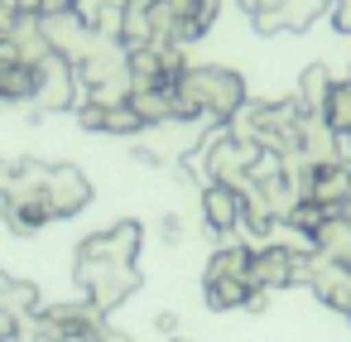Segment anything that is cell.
<instances>
[{"instance_id": "6da1fadb", "label": "cell", "mask_w": 351, "mask_h": 342, "mask_svg": "<svg viewBox=\"0 0 351 342\" xmlns=\"http://www.w3.org/2000/svg\"><path fill=\"white\" fill-rule=\"evenodd\" d=\"M173 97H178V121H197V116L231 121L245 106V78L231 68H188L173 82Z\"/></svg>"}, {"instance_id": "7a4b0ae2", "label": "cell", "mask_w": 351, "mask_h": 342, "mask_svg": "<svg viewBox=\"0 0 351 342\" xmlns=\"http://www.w3.org/2000/svg\"><path fill=\"white\" fill-rule=\"evenodd\" d=\"M77 284L87 289V304L97 313H111L116 304H125L140 289V270L135 265H106V260H77Z\"/></svg>"}, {"instance_id": "3957f363", "label": "cell", "mask_w": 351, "mask_h": 342, "mask_svg": "<svg viewBox=\"0 0 351 342\" xmlns=\"http://www.w3.org/2000/svg\"><path fill=\"white\" fill-rule=\"evenodd\" d=\"M39 25H44V39H49V49L58 54V58H68L73 68L101 44V34L73 10V15H39Z\"/></svg>"}, {"instance_id": "277c9868", "label": "cell", "mask_w": 351, "mask_h": 342, "mask_svg": "<svg viewBox=\"0 0 351 342\" xmlns=\"http://www.w3.org/2000/svg\"><path fill=\"white\" fill-rule=\"evenodd\" d=\"M303 198H313L322 212H346L351 207V159L303 169Z\"/></svg>"}, {"instance_id": "5b68a950", "label": "cell", "mask_w": 351, "mask_h": 342, "mask_svg": "<svg viewBox=\"0 0 351 342\" xmlns=\"http://www.w3.org/2000/svg\"><path fill=\"white\" fill-rule=\"evenodd\" d=\"M44 203H49V217H77L87 203H92V183L77 164H49V179H44Z\"/></svg>"}, {"instance_id": "8992f818", "label": "cell", "mask_w": 351, "mask_h": 342, "mask_svg": "<svg viewBox=\"0 0 351 342\" xmlns=\"http://www.w3.org/2000/svg\"><path fill=\"white\" fill-rule=\"evenodd\" d=\"M34 106L39 111H73L77 106V68L58 54H49L39 63V87H34Z\"/></svg>"}, {"instance_id": "52a82bcc", "label": "cell", "mask_w": 351, "mask_h": 342, "mask_svg": "<svg viewBox=\"0 0 351 342\" xmlns=\"http://www.w3.org/2000/svg\"><path fill=\"white\" fill-rule=\"evenodd\" d=\"M308 280V255L289 246H265L250 260V284L255 289H279V284H303Z\"/></svg>"}, {"instance_id": "ba28073f", "label": "cell", "mask_w": 351, "mask_h": 342, "mask_svg": "<svg viewBox=\"0 0 351 342\" xmlns=\"http://www.w3.org/2000/svg\"><path fill=\"white\" fill-rule=\"evenodd\" d=\"M140 251V222H116L77 246V260H106V265H135Z\"/></svg>"}, {"instance_id": "9c48e42d", "label": "cell", "mask_w": 351, "mask_h": 342, "mask_svg": "<svg viewBox=\"0 0 351 342\" xmlns=\"http://www.w3.org/2000/svg\"><path fill=\"white\" fill-rule=\"evenodd\" d=\"M202 222H207V231H236L241 227V193L236 188H226V183H207L202 188Z\"/></svg>"}, {"instance_id": "30bf717a", "label": "cell", "mask_w": 351, "mask_h": 342, "mask_svg": "<svg viewBox=\"0 0 351 342\" xmlns=\"http://www.w3.org/2000/svg\"><path fill=\"white\" fill-rule=\"evenodd\" d=\"M34 87H39V68L0 44V102H34Z\"/></svg>"}, {"instance_id": "8fae6325", "label": "cell", "mask_w": 351, "mask_h": 342, "mask_svg": "<svg viewBox=\"0 0 351 342\" xmlns=\"http://www.w3.org/2000/svg\"><path fill=\"white\" fill-rule=\"evenodd\" d=\"M0 212H5V227H10L15 236H29V231H39L44 222H53V217H49V203H44V193L5 198V203H0Z\"/></svg>"}, {"instance_id": "7c38bea8", "label": "cell", "mask_w": 351, "mask_h": 342, "mask_svg": "<svg viewBox=\"0 0 351 342\" xmlns=\"http://www.w3.org/2000/svg\"><path fill=\"white\" fill-rule=\"evenodd\" d=\"M332 87H337L332 73H327L322 63H313V68H303V78H298V97H293V102H298L308 116H322L327 102H332ZM322 121H327V116H322Z\"/></svg>"}, {"instance_id": "4fadbf2b", "label": "cell", "mask_w": 351, "mask_h": 342, "mask_svg": "<svg viewBox=\"0 0 351 342\" xmlns=\"http://www.w3.org/2000/svg\"><path fill=\"white\" fill-rule=\"evenodd\" d=\"M202 294H207V304H212V308H236V304H250L255 284H250V280H241V275H226V280H207V284H202Z\"/></svg>"}, {"instance_id": "5bb4252c", "label": "cell", "mask_w": 351, "mask_h": 342, "mask_svg": "<svg viewBox=\"0 0 351 342\" xmlns=\"http://www.w3.org/2000/svg\"><path fill=\"white\" fill-rule=\"evenodd\" d=\"M0 308H5V313H15V318H29V313H39V308H44V299H39V284H34V280H10L5 289H0Z\"/></svg>"}, {"instance_id": "9a60e30c", "label": "cell", "mask_w": 351, "mask_h": 342, "mask_svg": "<svg viewBox=\"0 0 351 342\" xmlns=\"http://www.w3.org/2000/svg\"><path fill=\"white\" fill-rule=\"evenodd\" d=\"M250 260H255L250 246H221V251L212 255V265H207V280H226V275L250 280Z\"/></svg>"}, {"instance_id": "2e32d148", "label": "cell", "mask_w": 351, "mask_h": 342, "mask_svg": "<svg viewBox=\"0 0 351 342\" xmlns=\"http://www.w3.org/2000/svg\"><path fill=\"white\" fill-rule=\"evenodd\" d=\"M101 130H106V135H140V130H145V121L135 116V106H130V102H116V106H106V111H101Z\"/></svg>"}, {"instance_id": "e0dca14e", "label": "cell", "mask_w": 351, "mask_h": 342, "mask_svg": "<svg viewBox=\"0 0 351 342\" xmlns=\"http://www.w3.org/2000/svg\"><path fill=\"white\" fill-rule=\"evenodd\" d=\"M15 179H20V159H0V203L15 193Z\"/></svg>"}, {"instance_id": "ac0fdd59", "label": "cell", "mask_w": 351, "mask_h": 342, "mask_svg": "<svg viewBox=\"0 0 351 342\" xmlns=\"http://www.w3.org/2000/svg\"><path fill=\"white\" fill-rule=\"evenodd\" d=\"M82 0H39V15H73Z\"/></svg>"}, {"instance_id": "d6986e66", "label": "cell", "mask_w": 351, "mask_h": 342, "mask_svg": "<svg viewBox=\"0 0 351 342\" xmlns=\"http://www.w3.org/2000/svg\"><path fill=\"white\" fill-rule=\"evenodd\" d=\"M15 313H5V308H0V342H15Z\"/></svg>"}, {"instance_id": "ffe728a7", "label": "cell", "mask_w": 351, "mask_h": 342, "mask_svg": "<svg viewBox=\"0 0 351 342\" xmlns=\"http://www.w3.org/2000/svg\"><path fill=\"white\" fill-rule=\"evenodd\" d=\"M178 231H183V222L169 212V217H164V236H169V241H178Z\"/></svg>"}, {"instance_id": "44dd1931", "label": "cell", "mask_w": 351, "mask_h": 342, "mask_svg": "<svg viewBox=\"0 0 351 342\" xmlns=\"http://www.w3.org/2000/svg\"><path fill=\"white\" fill-rule=\"evenodd\" d=\"M154 328H159V332H178V318H173V313H159Z\"/></svg>"}, {"instance_id": "7402d4cb", "label": "cell", "mask_w": 351, "mask_h": 342, "mask_svg": "<svg viewBox=\"0 0 351 342\" xmlns=\"http://www.w3.org/2000/svg\"><path fill=\"white\" fill-rule=\"evenodd\" d=\"M15 15H39V0H10Z\"/></svg>"}, {"instance_id": "603a6c76", "label": "cell", "mask_w": 351, "mask_h": 342, "mask_svg": "<svg viewBox=\"0 0 351 342\" xmlns=\"http://www.w3.org/2000/svg\"><path fill=\"white\" fill-rule=\"evenodd\" d=\"M92 342H130V337H125V332H111V328H101Z\"/></svg>"}, {"instance_id": "cb8c5ba5", "label": "cell", "mask_w": 351, "mask_h": 342, "mask_svg": "<svg viewBox=\"0 0 351 342\" xmlns=\"http://www.w3.org/2000/svg\"><path fill=\"white\" fill-rule=\"evenodd\" d=\"M5 284H10V275H5V270H0V289H5Z\"/></svg>"}]
</instances>
